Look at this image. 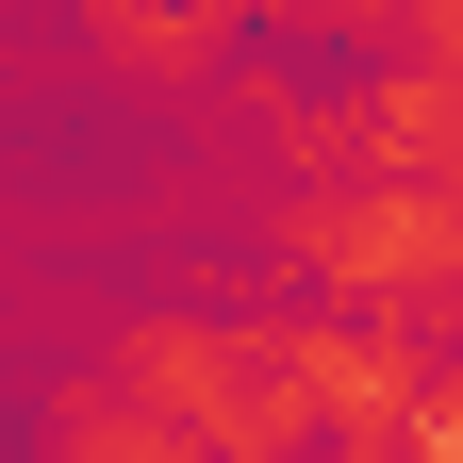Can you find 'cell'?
<instances>
[{
    "instance_id": "obj_3",
    "label": "cell",
    "mask_w": 463,
    "mask_h": 463,
    "mask_svg": "<svg viewBox=\"0 0 463 463\" xmlns=\"http://www.w3.org/2000/svg\"><path fill=\"white\" fill-rule=\"evenodd\" d=\"M33 463H199V447L165 430L133 381H67V397H50V447H33Z\"/></svg>"
},
{
    "instance_id": "obj_2",
    "label": "cell",
    "mask_w": 463,
    "mask_h": 463,
    "mask_svg": "<svg viewBox=\"0 0 463 463\" xmlns=\"http://www.w3.org/2000/svg\"><path fill=\"white\" fill-rule=\"evenodd\" d=\"M83 50L116 83H215L232 67V33H249V0H67Z\"/></svg>"
},
{
    "instance_id": "obj_5",
    "label": "cell",
    "mask_w": 463,
    "mask_h": 463,
    "mask_svg": "<svg viewBox=\"0 0 463 463\" xmlns=\"http://www.w3.org/2000/svg\"><path fill=\"white\" fill-rule=\"evenodd\" d=\"M397 33H414V50H447V67H463V0H397Z\"/></svg>"
},
{
    "instance_id": "obj_4",
    "label": "cell",
    "mask_w": 463,
    "mask_h": 463,
    "mask_svg": "<svg viewBox=\"0 0 463 463\" xmlns=\"http://www.w3.org/2000/svg\"><path fill=\"white\" fill-rule=\"evenodd\" d=\"M315 463H463V430L430 414V397H397V414H347V430H315Z\"/></svg>"
},
{
    "instance_id": "obj_1",
    "label": "cell",
    "mask_w": 463,
    "mask_h": 463,
    "mask_svg": "<svg viewBox=\"0 0 463 463\" xmlns=\"http://www.w3.org/2000/svg\"><path fill=\"white\" fill-rule=\"evenodd\" d=\"M116 381H133L199 463H298V447H315V397H298V364H281V331L149 315V331H116Z\"/></svg>"
}]
</instances>
